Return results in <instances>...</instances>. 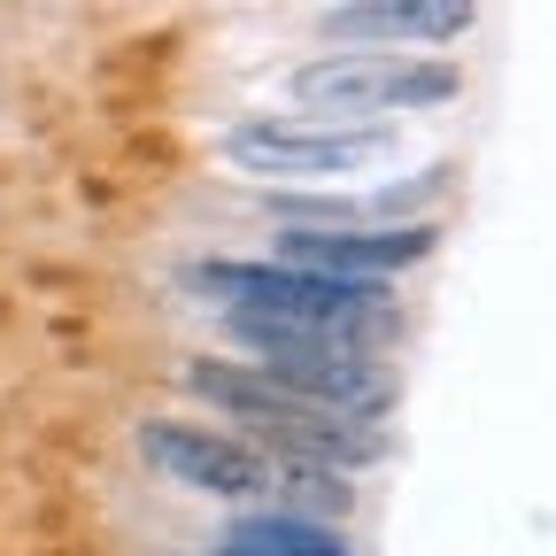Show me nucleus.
<instances>
[{
	"label": "nucleus",
	"instance_id": "obj_7",
	"mask_svg": "<svg viewBox=\"0 0 556 556\" xmlns=\"http://www.w3.org/2000/svg\"><path fill=\"white\" fill-rule=\"evenodd\" d=\"M225 556H356L332 526L287 518V510H248L225 526Z\"/></svg>",
	"mask_w": 556,
	"mask_h": 556
},
{
	"label": "nucleus",
	"instance_id": "obj_5",
	"mask_svg": "<svg viewBox=\"0 0 556 556\" xmlns=\"http://www.w3.org/2000/svg\"><path fill=\"white\" fill-rule=\"evenodd\" d=\"M426 255H433V225H332V232H294L287 225V240H278V263L317 270V278H348V287L394 278Z\"/></svg>",
	"mask_w": 556,
	"mask_h": 556
},
{
	"label": "nucleus",
	"instance_id": "obj_8",
	"mask_svg": "<svg viewBox=\"0 0 556 556\" xmlns=\"http://www.w3.org/2000/svg\"><path fill=\"white\" fill-rule=\"evenodd\" d=\"M263 503L287 510V518H309V526H340L356 486L340 471H309V464H263Z\"/></svg>",
	"mask_w": 556,
	"mask_h": 556
},
{
	"label": "nucleus",
	"instance_id": "obj_6",
	"mask_svg": "<svg viewBox=\"0 0 556 556\" xmlns=\"http://www.w3.org/2000/svg\"><path fill=\"white\" fill-rule=\"evenodd\" d=\"M471 31V0H356L332 9L325 39L348 54H394V39H464Z\"/></svg>",
	"mask_w": 556,
	"mask_h": 556
},
{
	"label": "nucleus",
	"instance_id": "obj_4",
	"mask_svg": "<svg viewBox=\"0 0 556 556\" xmlns=\"http://www.w3.org/2000/svg\"><path fill=\"white\" fill-rule=\"evenodd\" d=\"M139 456H148L163 479L201 486V495H225V503H263V456L232 433H208L186 426V417H148L139 426Z\"/></svg>",
	"mask_w": 556,
	"mask_h": 556
},
{
	"label": "nucleus",
	"instance_id": "obj_1",
	"mask_svg": "<svg viewBox=\"0 0 556 556\" xmlns=\"http://www.w3.org/2000/svg\"><path fill=\"white\" fill-rule=\"evenodd\" d=\"M186 287L193 294H217L225 309L332 325V332L364 340V348H379L394 332V309H387L379 287H348V278H317V270H294V263H193Z\"/></svg>",
	"mask_w": 556,
	"mask_h": 556
},
{
	"label": "nucleus",
	"instance_id": "obj_2",
	"mask_svg": "<svg viewBox=\"0 0 556 556\" xmlns=\"http://www.w3.org/2000/svg\"><path fill=\"white\" fill-rule=\"evenodd\" d=\"M287 93L317 116H387V109H441L464 93V70L448 54H325L302 62Z\"/></svg>",
	"mask_w": 556,
	"mask_h": 556
},
{
	"label": "nucleus",
	"instance_id": "obj_3",
	"mask_svg": "<svg viewBox=\"0 0 556 556\" xmlns=\"http://www.w3.org/2000/svg\"><path fill=\"white\" fill-rule=\"evenodd\" d=\"M225 163L248 178H340L364 163H394L387 124H294V116H248L225 131Z\"/></svg>",
	"mask_w": 556,
	"mask_h": 556
}]
</instances>
